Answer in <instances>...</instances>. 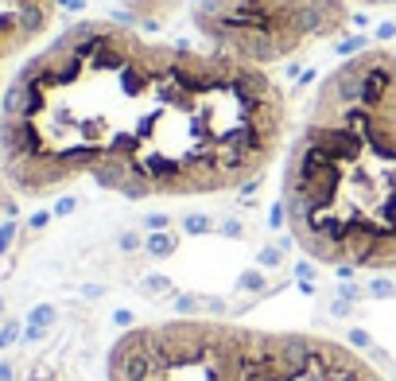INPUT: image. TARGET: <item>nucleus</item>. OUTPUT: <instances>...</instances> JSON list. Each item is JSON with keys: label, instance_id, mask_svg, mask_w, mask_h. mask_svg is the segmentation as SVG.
<instances>
[{"label": "nucleus", "instance_id": "obj_1", "mask_svg": "<svg viewBox=\"0 0 396 381\" xmlns=\"http://www.w3.org/2000/svg\"><path fill=\"white\" fill-rule=\"evenodd\" d=\"M288 140V97L261 66L82 20L36 47L0 94L12 195L78 183L144 199H214L261 179Z\"/></svg>", "mask_w": 396, "mask_h": 381}, {"label": "nucleus", "instance_id": "obj_2", "mask_svg": "<svg viewBox=\"0 0 396 381\" xmlns=\"http://www.w3.org/2000/svg\"><path fill=\"white\" fill-rule=\"evenodd\" d=\"M280 210L315 265L396 273V51L365 47L319 82L284 152Z\"/></svg>", "mask_w": 396, "mask_h": 381}, {"label": "nucleus", "instance_id": "obj_3", "mask_svg": "<svg viewBox=\"0 0 396 381\" xmlns=\"http://www.w3.org/2000/svg\"><path fill=\"white\" fill-rule=\"evenodd\" d=\"M191 20L210 51L268 71L334 39L349 24V4L346 0H198Z\"/></svg>", "mask_w": 396, "mask_h": 381}, {"label": "nucleus", "instance_id": "obj_4", "mask_svg": "<svg viewBox=\"0 0 396 381\" xmlns=\"http://www.w3.org/2000/svg\"><path fill=\"white\" fill-rule=\"evenodd\" d=\"M249 331L226 319L140 323L109 346L105 381H241Z\"/></svg>", "mask_w": 396, "mask_h": 381}, {"label": "nucleus", "instance_id": "obj_5", "mask_svg": "<svg viewBox=\"0 0 396 381\" xmlns=\"http://www.w3.org/2000/svg\"><path fill=\"white\" fill-rule=\"evenodd\" d=\"M241 381H388L365 354L315 331L252 327Z\"/></svg>", "mask_w": 396, "mask_h": 381}, {"label": "nucleus", "instance_id": "obj_6", "mask_svg": "<svg viewBox=\"0 0 396 381\" xmlns=\"http://www.w3.org/2000/svg\"><path fill=\"white\" fill-rule=\"evenodd\" d=\"M59 0H0V71L24 59L51 36Z\"/></svg>", "mask_w": 396, "mask_h": 381}, {"label": "nucleus", "instance_id": "obj_7", "mask_svg": "<svg viewBox=\"0 0 396 381\" xmlns=\"http://www.w3.org/2000/svg\"><path fill=\"white\" fill-rule=\"evenodd\" d=\"M0 94H4V82H0ZM12 187H8V179H4V167H0V214H4V210H8V206H12Z\"/></svg>", "mask_w": 396, "mask_h": 381}, {"label": "nucleus", "instance_id": "obj_8", "mask_svg": "<svg viewBox=\"0 0 396 381\" xmlns=\"http://www.w3.org/2000/svg\"><path fill=\"white\" fill-rule=\"evenodd\" d=\"M346 4H365V8H396V0H346Z\"/></svg>", "mask_w": 396, "mask_h": 381}]
</instances>
